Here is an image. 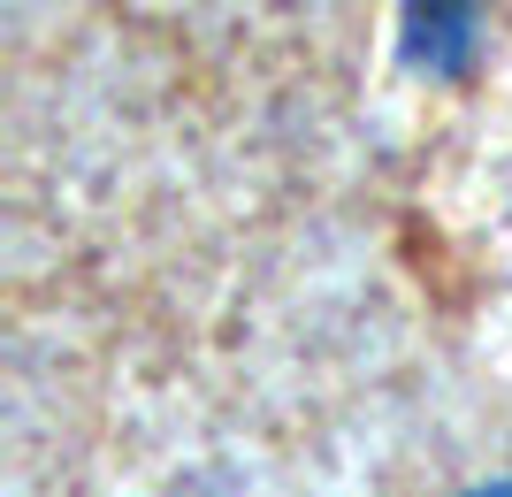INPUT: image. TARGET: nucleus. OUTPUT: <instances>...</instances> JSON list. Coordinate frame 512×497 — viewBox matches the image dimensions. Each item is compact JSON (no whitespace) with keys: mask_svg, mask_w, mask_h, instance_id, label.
Masks as SVG:
<instances>
[{"mask_svg":"<svg viewBox=\"0 0 512 497\" xmlns=\"http://www.w3.org/2000/svg\"><path fill=\"white\" fill-rule=\"evenodd\" d=\"M413 54L428 69H459L474 54V0H413Z\"/></svg>","mask_w":512,"mask_h":497,"instance_id":"obj_1","label":"nucleus"},{"mask_svg":"<svg viewBox=\"0 0 512 497\" xmlns=\"http://www.w3.org/2000/svg\"><path fill=\"white\" fill-rule=\"evenodd\" d=\"M474 497H512V482H497V490H474Z\"/></svg>","mask_w":512,"mask_h":497,"instance_id":"obj_2","label":"nucleus"}]
</instances>
